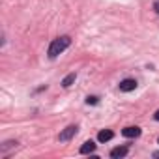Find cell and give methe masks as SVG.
Wrapping results in <instances>:
<instances>
[{
    "mask_svg": "<svg viewBox=\"0 0 159 159\" xmlns=\"http://www.w3.org/2000/svg\"><path fill=\"white\" fill-rule=\"evenodd\" d=\"M155 120H157V122H159V111H157V112H155Z\"/></svg>",
    "mask_w": 159,
    "mask_h": 159,
    "instance_id": "8fae6325",
    "label": "cell"
},
{
    "mask_svg": "<svg viewBox=\"0 0 159 159\" xmlns=\"http://www.w3.org/2000/svg\"><path fill=\"white\" fill-rule=\"evenodd\" d=\"M137 88V81H133V79H125V81L120 83V90L122 92H131Z\"/></svg>",
    "mask_w": 159,
    "mask_h": 159,
    "instance_id": "277c9868",
    "label": "cell"
},
{
    "mask_svg": "<svg viewBox=\"0 0 159 159\" xmlns=\"http://www.w3.org/2000/svg\"><path fill=\"white\" fill-rule=\"evenodd\" d=\"M96 150V144L92 142V140H86L83 146H81V153H92Z\"/></svg>",
    "mask_w": 159,
    "mask_h": 159,
    "instance_id": "8992f818",
    "label": "cell"
},
{
    "mask_svg": "<svg viewBox=\"0 0 159 159\" xmlns=\"http://www.w3.org/2000/svg\"><path fill=\"white\" fill-rule=\"evenodd\" d=\"M153 8H155V11L159 13V0H157V2H155V6H153Z\"/></svg>",
    "mask_w": 159,
    "mask_h": 159,
    "instance_id": "30bf717a",
    "label": "cell"
},
{
    "mask_svg": "<svg viewBox=\"0 0 159 159\" xmlns=\"http://www.w3.org/2000/svg\"><path fill=\"white\" fill-rule=\"evenodd\" d=\"M75 79H77V75H75V73H69V75L64 79V81H62V86H66V88H67V86H71V83L75 81Z\"/></svg>",
    "mask_w": 159,
    "mask_h": 159,
    "instance_id": "ba28073f",
    "label": "cell"
},
{
    "mask_svg": "<svg viewBox=\"0 0 159 159\" xmlns=\"http://www.w3.org/2000/svg\"><path fill=\"white\" fill-rule=\"evenodd\" d=\"M86 103H88V105H90V103L94 105V103H98V98H94V96H92V98H88V99H86Z\"/></svg>",
    "mask_w": 159,
    "mask_h": 159,
    "instance_id": "9c48e42d",
    "label": "cell"
},
{
    "mask_svg": "<svg viewBox=\"0 0 159 159\" xmlns=\"http://www.w3.org/2000/svg\"><path fill=\"white\" fill-rule=\"evenodd\" d=\"M77 129H79L77 125H67V127H66V129L60 133V140H69V139H71V137L77 133Z\"/></svg>",
    "mask_w": 159,
    "mask_h": 159,
    "instance_id": "3957f363",
    "label": "cell"
},
{
    "mask_svg": "<svg viewBox=\"0 0 159 159\" xmlns=\"http://www.w3.org/2000/svg\"><path fill=\"white\" fill-rule=\"evenodd\" d=\"M124 155H127V148H114L112 152H111V157H114V159H118V157H124Z\"/></svg>",
    "mask_w": 159,
    "mask_h": 159,
    "instance_id": "52a82bcc",
    "label": "cell"
},
{
    "mask_svg": "<svg viewBox=\"0 0 159 159\" xmlns=\"http://www.w3.org/2000/svg\"><path fill=\"white\" fill-rule=\"evenodd\" d=\"M69 45H71V38H69V36L56 38V39L49 45V56H51V58H56V56H58V54H62Z\"/></svg>",
    "mask_w": 159,
    "mask_h": 159,
    "instance_id": "6da1fadb",
    "label": "cell"
},
{
    "mask_svg": "<svg viewBox=\"0 0 159 159\" xmlns=\"http://www.w3.org/2000/svg\"><path fill=\"white\" fill-rule=\"evenodd\" d=\"M122 135L127 137V139H135V137L140 135V127H137V125H129V127H125V129L122 131Z\"/></svg>",
    "mask_w": 159,
    "mask_h": 159,
    "instance_id": "7a4b0ae2",
    "label": "cell"
},
{
    "mask_svg": "<svg viewBox=\"0 0 159 159\" xmlns=\"http://www.w3.org/2000/svg\"><path fill=\"white\" fill-rule=\"evenodd\" d=\"M112 137H114V133H112V131H109V129H105V131H99V135H98L99 142H107V140H111Z\"/></svg>",
    "mask_w": 159,
    "mask_h": 159,
    "instance_id": "5b68a950",
    "label": "cell"
}]
</instances>
